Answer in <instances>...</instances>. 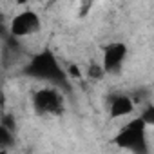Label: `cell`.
Masks as SVG:
<instances>
[{
    "label": "cell",
    "instance_id": "8",
    "mask_svg": "<svg viewBox=\"0 0 154 154\" xmlns=\"http://www.w3.org/2000/svg\"><path fill=\"white\" fill-rule=\"evenodd\" d=\"M105 74H107V72L103 71L102 63H91V65L87 67V76H89L91 80H102Z\"/></svg>",
    "mask_w": 154,
    "mask_h": 154
},
{
    "label": "cell",
    "instance_id": "3",
    "mask_svg": "<svg viewBox=\"0 0 154 154\" xmlns=\"http://www.w3.org/2000/svg\"><path fill=\"white\" fill-rule=\"evenodd\" d=\"M33 105L38 114H60L63 111V98L56 87H42L33 96Z\"/></svg>",
    "mask_w": 154,
    "mask_h": 154
},
{
    "label": "cell",
    "instance_id": "10",
    "mask_svg": "<svg viewBox=\"0 0 154 154\" xmlns=\"http://www.w3.org/2000/svg\"><path fill=\"white\" fill-rule=\"evenodd\" d=\"M13 2H15V4H18V6H22V4H26V2H27V0H13Z\"/></svg>",
    "mask_w": 154,
    "mask_h": 154
},
{
    "label": "cell",
    "instance_id": "7",
    "mask_svg": "<svg viewBox=\"0 0 154 154\" xmlns=\"http://www.w3.org/2000/svg\"><path fill=\"white\" fill-rule=\"evenodd\" d=\"M11 143H13V131L0 123V150L8 149Z\"/></svg>",
    "mask_w": 154,
    "mask_h": 154
},
{
    "label": "cell",
    "instance_id": "9",
    "mask_svg": "<svg viewBox=\"0 0 154 154\" xmlns=\"http://www.w3.org/2000/svg\"><path fill=\"white\" fill-rule=\"evenodd\" d=\"M140 118H141V120H143V122H145V123H147L149 127H150V125H154V107H152V105L149 103V105H147V107H145V109L141 111Z\"/></svg>",
    "mask_w": 154,
    "mask_h": 154
},
{
    "label": "cell",
    "instance_id": "4",
    "mask_svg": "<svg viewBox=\"0 0 154 154\" xmlns=\"http://www.w3.org/2000/svg\"><path fill=\"white\" fill-rule=\"evenodd\" d=\"M40 24L42 22H40L38 13H35L31 9H26V11L17 13L11 18L9 33L15 38H27V36H33L40 31Z\"/></svg>",
    "mask_w": 154,
    "mask_h": 154
},
{
    "label": "cell",
    "instance_id": "6",
    "mask_svg": "<svg viewBox=\"0 0 154 154\" xmlns=\"http://www.w3.org/2000/svg\"><path fill=\"white\" fill-rule=\"evenodd\" d=\"M134 102L131 96L127 94H114L111 98V105H109V112H111V118H123V116H129L132 111H134Z\"/></svg>",
    "mask_w": 154,
    "mask_h": 154
},
{
    "label": "cell",
    "instance_id": "1",
    "mask_svg": "<svg viewBox=\"0 0 154 154\" xmlns=\"http://www.w3.org/2000/svg\"><path fill=\"white\" fill-rule=\"evenodd\" d=\"M26 74L36 80L49 82V84H63L67 80V72L56 60L51 51H42L33 56V60L26 67Z\"/></svg>",
    "mask_w": 154,
    "mask_h": 154
},
{
    "label": "cell",
    "instance_id": "2",
    "mask_svg": "<svg viewBox=\"0 0 154 154\" xmlns=\"http://www.w3.org/2000/svg\"><path fill=\"white\" fill-rule=\"evenodd\" d=\"M147 123L138 116L132 122H129L125 125V129H122V132L116 136V143L122 149L132 150V152H145V132H147Z\"/></svg>",
    "mask_w": 154,
    "mask_h": 154
},
{
    "label": "cell",
    "instance_id": "5",
    "mask_svg": "<svg viewBox=\"0 0 154 154\" xmlns=\"http://www.w3.org/2000/svg\"><path fill=\"white\" fill-rule=\"evenodd\" d=\"M127 58V45L123 42H111L102 53V67L105 72L118 71Z\"/></svg>",
    "mask_w": 154,
    "mask_h": 154
}]
</instances>
